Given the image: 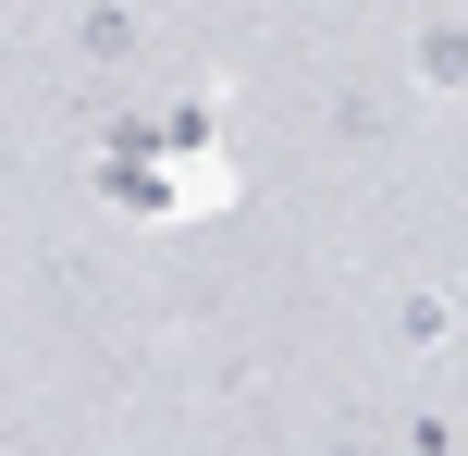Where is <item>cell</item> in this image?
<instances>
[{
	"label": "cell",
	"mask_w": 468,
	"mask_h": 456,
	"mask_svg": "<svg viewBox=\"0 0 468 456\" xmlns=\"http://www.w3.org/2000/svg\"><path fill=\"white\" fill-rule=\"evenodd\" d=\"M407 87H420L431 111H456V99H468V25H456V13H431L420 37H407Z\"/></svg>",
	"instance_id": "6da1fadb"
},
{
	"label": "cell",
	"mask_w": 468,
	"mask_h": 456,
	"mask_svg": "<svg viewBox=\"0 0 468 456\" xmlns=\"http://www.w3.org/2000/svg\"><path fill=\"white\" fill-rule=\"evenodd\" d=\"M136 49H148L136 0H87V13H74V62H136Z\"/></svg>",
	"instance_id": "7a4b0ae2"
},
{
	"label": "cell",
	"mask_w": 468,
	"mask_h": 456,
	"mask_svg": "<svg viewBox=\"0 0 468 456\" xmlns=\"http://www.w3.org/2000/svg\"><path fill=\"white\" fill-rule=\"evenodd\" d=\"M456 321H468V296H456V284H420V296L395 309V345H407V358H444Z\"/></svg>",
	"instance_id": "3957f363"
},
{
	"label": "cell",
	"mask_w": 468,
	"mask_h": 456,
	"mask_svg": "<svg viewBox=\"0 0 468 456\" xmlns=\"http://www.w3.org/2000/svg\"><path fill=\"white\" fill-rule=\"evenodd\" d=\"M210 123H222L210 99H186V111H161V148H173V161H186V148H210Z\"/></svg>",
	"instance_id": "277c9868"
},
{
	"label": "cell",
	"mask_w": 468,
	"mask_h": 456,
	"mask_svg": "<svg viewBox=\"0 0 468 456\" xmlns=\"http://www.w3.org/2000/svg\"><path fill=\"white\" fill-rule=\"evenodd\" d=\"M333 123H346L357 148H382V136H395V99H346V111H333Z\"/></svg>",
	"instance_id": "5b68a950"
},
{
	"label": "cell",
	"mask_w": 468,
	"mask_h": 456,
	"mask_svg": "<svg viewBox=\"0 0 468 456\" xmlns=\"http://www.w3.org/2000/svg\"><path fill=\"white\" fill-rule=\"evenodd\" d=\"M346 456H357V444H346Z\"/></svg>",
	"instance_id": "8992f818"
}]
</instances>
